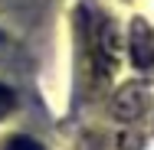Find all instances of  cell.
Returning a JSON list of instances; mask_svg holds the SVG:
<instances>
[{
	"instance_id": "1",
	"label": "cell",
	"mask_w": 154,
	"mask_h": 150,
	"mask_svg": "<svg viewBox=\"0 0 154 150\" xmlns=\"http://www.w3.org/2000/svg\"><path fill=\"white\" fill-rule=\"evenodd\" d=\"M82 36H85V52H89V69L95 78H108L118 69V36L108 16H89L82 23Z\"/></svg>"
},
{
	"instance_id": "2",
	"label": "cell",
	"mask_w": 154,
	"mask_h": 150,
	"mask_svg": "<svg viewBox=\"0 0 154 150\" xmlns=\"http://www.w3.org/2000/svg\"><path fill=\"white\" fill-rule=\"evenodd\" d=\"M128 49H131V59H134L138 69H148V65L154 62V30L144 23V20H134Z\"/></svg>"
},
{
	"instance_id": "3",
	"label": "cell",
	"mask_w": 154,
	"mask_h": 150,
	"mask_svg": "<svg viewBox=\"0 0 154 150\" xmlns=\"http://www.w3.org/2000/svg\"><path fill=\"white\" fill-rule=\"evenodd\" d=\"M141 108H144V104H141V88H125L122 95H118V104H115V114H118V118H138V114H141Z\"/></svg>"
},
{
	"instance_id": "4",
	"label": "cell",
	"mask_w": 154,
	"mask_h": 150,
	"mask_svg": "<svg viewBox=\"0 0 154 150\" xmlns=\"http://www.w3.org/2000/svg\"><path fill=\"white\" fill-rule=\"evenodd\" d=\"M3 150H43V144L33 140V137H26V134H13V137L3 144Z\"/></svg>"
},
{
	"instance_id": "5",
	"label": "cell",
	"mask_w": 154,
	"mask_h": 150,
	"mask_svg": "<svg viewBox=\"0 0 154 150\" xmlns=\"http://www.w3.org/2000/svg\"><path fill=\"white\" fill-rule=\"evenodd\" d=\"M13 104H17V98H13V91L7 88L3 82H0V118H7L10 111H13Z\"/></svg>"
}]
</instances>
